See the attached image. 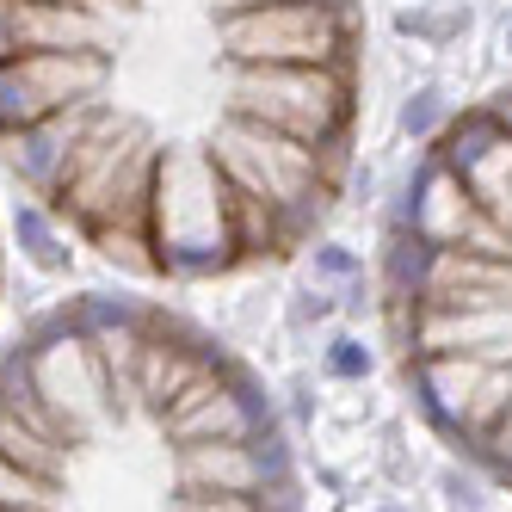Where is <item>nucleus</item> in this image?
I'll return each instance as SVG.
<instances>
[{"mask_svg": "<svg viewBox=\"0 0 512 512\" xmlns=\"http://www.w3.org/2000/svg\"><path fill=\"white\" fill-rule=\"evenodd\" d=\"M358 124V0H0V167L130 278L315 247Z\"/></svg>", "mask_w": 512, "mask_h": 512, "instance_id": "nucleus-1", "label": "nucleus"}, {"mask_svg": "<svg viewBox=\"0 0 512 512\" xmlns=\"http://www.w3.org/2000/svg\"><path fill=\"white\" fill-rule=\"evenodd\" d=\"M377 309L426 432L512 494V81L414 149L383 216Z\"/></svg>", "mask_w": 512, "mask_h": 512, "instance_id": "nucleus-2", "label": "nucleus"}, {"mask_svg": "<svg viewBox=\"0 0 512 512\" xmlns=\"http://www.w3.org/2000/svg\"><path fill=\"white\" fill-rule=\"evenodd\" d=\"M469 25H475V13H469V0H463V7H445V13H401V31H408V38H414V31H420V38L426 44H438V50H445L451 38H469Z\"/></svg>", "mask_w": 512, "mask_h": 512, "instance_id": "nucleus-3", "label": "nucleus"}, {"mask_svg": "<svg viewBox=\"0 0 512 512\" xmlns=\"http://www.w3.org/2000/svg\"><path fill=\"white\" fill-rule=\"evenodd\" d=\"M321 358H327V377H340V383H364V377L377 371V352L364 346L358 334H340V340L327 346Z\"/></svg>", "mask_w": 512, "mask_h": 512, "instance_id": "nucleus-4", "label": "nucleus"}, {"mask_svg": "<svg viewBox=\"0 0 512 512\" xmlns=\"http://www.w3.org/2000/svg\"><path fill=\"white\" fill-rule=\"evenodd\" d=\"M445 118H451V112L438 105V93H432V87H426V93H414L408 105H401V130H408L414 142H432L438 130H445Z\"/></svg>", "mask_w": 512, "mask_h": 512, "instance_id": "nucleus-5", "label": "nucleus"}, {"mask_svg": "<svg viewBox=\"0 0 512 512\" xmlns=\"http://www.w3.org/2000/svg\"><path fill=\"white\" fill-rule=\"evenodd\" d=\"M315 272H327V278H358V260H352L346 247L321 241V247H315Z\"/></svg>", "mask_w": 512, "mask_h": 512, "instance_id": "nucleus-6", "label": "nucleus"}, {"mask_svg": "<svg viewBox=\"0 0 512 512\" xmlns=\"http://www.w3.org/2000/svg\"><path fill=\"white\" fill-rule=\"evenodd\" d=\"M321 315H334V303L321 290H297V321H321Z\"/></svg>", "mask_w": 512, "mask_h": 512, "instance_id": "nucleus-7", "label": "nucleus"}, {"mask_svg": "<svg viewBox=\"0 0 512 512\" xmlns=\"http://www.w3.org/2000/svg\"><path fill=\"white\" fill-rule=\"evenodd\" d=\"M0 297H7V247H0Z\"/></svg>", "mask_w": 512, "mask_h": 512, "instance_id": "nucleus-8", "label": "nucleus"}, {"mask_svg": "<svg viewBox=\"0 0 512 512\" xmlns=\"http://www.w3.org/2000/svg\"><path fill=\"white\" fill-rule=\"evenodd\" d=\"M506 50H512V19H506Z\"/></svg>", "mask_w": 512, "mask_h": 512, "instance_id": "nucleus-9", "label": "nucleus"}, {"mask_svg": "<svg viewBox=\"0 0 512 512\" xmlns=\"http://www.w3.org/2000/svg\"><path fill=\"white\" fill-rule=\"evenodd\" d=\"M383 512H401V506H383Z\"/></svg>", "mask_w": 512, "mask_h": 512, "instance_id": "nucleus-10", "label": "nucleus"}]
</instances>
